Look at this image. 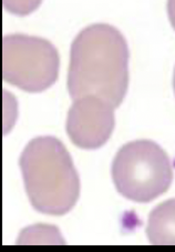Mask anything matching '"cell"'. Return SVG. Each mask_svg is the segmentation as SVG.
<instances>
[{
	"mask_svg": "<svg viewBox=\"0 0 175 252\" xmlns=\"http://www.w3.org/2000/svg\"><path fill=\"white\" fill-rule=\"evenodd\" d=\"M129 47L119 30L107 24L82 29L70 53L68 91L73 100L93 95L113 108L129 87Z\"/></svg>",
	"mask_w": 175,
	"mask_h": 252,
	"instance_id": "cell-1",
	"label": "cell"
},
{
	"mask_svg": "<svg viewBox=\"0 0 175 252\" xmlns=\"http://www.w3.org/2000/svg\"><path fill=\"white\" fill-rule=\"evenodd\" d=\"M26 192L37 211L63 216L80 194V180L68 150L52 136L37 137L25 148L19 159Z\"/></svg>",
	"mask_w": 175,
	"mask_h": 252,
	"instance_id": "cell-2",
	"label": "cell"
},
{
	"mask_svg": "<svg viewBox=\"0 0 175 252\" xmlns=\"http://www.w3.org/2000/svg\"><path fill=\"white\" fill-rule=\"evenodd\" d=\"M112 179L124 198L150 202L168 191L173 180L171 161L165 151L151 140L124 145L112 162Z\"/></svg>",
	"mask_w": 175,
	"mask_h": 252,
	"instance_id": "cell-3",
	"label": "cell"
},
{
	"mask_svg": "<svg viewBox=\"0 0 175 252\" xmlns=\"http://www.w3.org/2000/svg\"><path fill=\"white\" fill-rule=\"evenodd\" d=\"M59 64L58 50L46 39L21 33L2 39V78L21 90H47L58 78Z\"/></svg>",
	"mask_w": 175,
	"mask_h": 252,
	"instance_id": "cell-4",
	"label": "cell"
},
{
	"mask_svg": "<svg viewBox=\"0 0 175 252\" xmlns=\"http://www.w3.org/2000/svg\"><path fill=\"white\" fill-rule=\"evenodd\" d=\"M108 102L93 95L73 100L65 130L71 141L82 149H98L115 129V112Z\"/></svg>",
	"mask_w": 175,
	"mask_h": 252,
	"instance_id": "cell-5",
	"label": "cell"
},
{
	"mask_svg": "<svg viewBox=\"0 0 175 252\" xmlns=\"http://www.w3.org/2000/svg\"><path fill=\"white\" fill-rule=\"evenodd\" d=\"M146 236L152 245L175 246V198L162 202L151 211Z\"/></svg>",
	"mask_w": 175,
	"mask_h": 252,
	"instance_id": "cell-6",
	"label": "cell"
},
{
	"mask_svg": "<svg viewBox=\"0 0 175 252\" xmlns=\"http://www.w3.org/2000/svg\"><path fill=\"white\" fill-rule=\"evenodd\" d=\"M59 230L50 225L38 224L21 231L17 245H64Z\"/></svg>",
	"mask_w": 175,
	"mask_h": 252,
	"instance_id": "cell-7",
	"label": "cell"
},
{
	"mask_svg": "<svg viewBox=\"0 0 175 252\" xmlns=\"http://www.w3.org/2000/svg\"><path fill=\"white\" fill-rule=\"evenodd\" d=\"M168 12H169V18H170L171 24H172L173 28L175 29V1L169 2Z\"/></svg>",
	"mask_w": 175,
	"mask_h": 252,
	"instance_id": "cell-8",
	"label": "cell"
},
{
	"mask_svg": "<svg viewBox=\"0 0 175 252\" xmlns=\"http://www.w3.org/2000/svg\"><path fill=\"white\" fill-rule=\"evenodd\" d=\"M173 88H174V94H175V69H174V75H173Z\"/></svg>",
	"mask_w": 175,
	"mask_h": 252,
	"instance_id": "cell-9",
	"label": "cell"
}]
</instances>
